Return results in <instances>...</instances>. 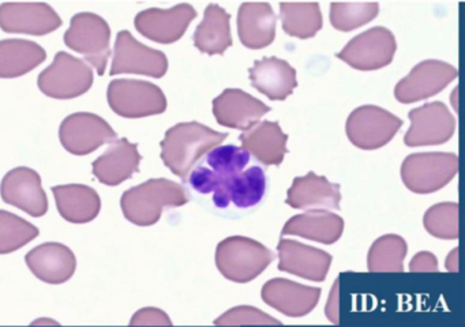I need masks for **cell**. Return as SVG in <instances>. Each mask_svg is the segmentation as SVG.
I'll return each instance as SVG.
<instances>
[{
    "mask_svg": "<svg viewBox=\"0 0 465 327\" xmlns=\"http://www.w3.org/2000/svg\"><path fill=\"white\" fill-rule=\"evenodd\" d=\"M266 191L265 172L260 166H252L235 176L228 177L213 193V202L220 209H225L231 202L247 209L262 201Z\"/></svg>",
    "mask_w": 465,
    "mask_h": 327,
    "instance_id": "obj_23",
    "label": "cell"
},
{
    "mask_svg": "<svg viewBox=\"0 0 465 327\" xmlns=\"http://www.w3.org/2000/svg\"><path fill=\"white\" fill-rule=\"evenodd\" d=\"M108 104L127 119L153 116L167 109V98L156 84L138 79H114L108 86Z\"/></svg>",
    "mask_w": 465,
    "mask_h": 327,
    "instance_id": "obj_7",
    "label": "cell"
},
{
    "mask_svg": "<svg viewBox=\"0 0 465 327\" xmlns=\"http://www.w3.org/2000/svg\"><path fill=\"white\" fill-rule=\"evenodd\" d=\"M168 71V59L164 52L149 48L133 37L132 33L122 30L116 35L111 75L140 74L162 78Z\"/></svg>",
    "mask_w": 465,
    "mask_h": 327,
    "instance_id": "obj_13",
    "label": "cell"
},
{
    "mask_svg": "<svg viewBox=\"0 0 465 327\" xmlns=\"http://www.w3.org/2000/svg\"><path fill=\"white\" fill-rule=\"evenodd\" d=\"M206 163L212 171L216 172L223 180L243 172L250 163V153L243 147L219 146L208 153Z\"/></svg>",
    "mask_w": 465,
    "mask_h": 327,
    "instance_id": "obj_36",
    "label": "cell"
},
{
    "mask_svg": "<svg viewBox=\"0 0 465 327\" xmlns=\"http://www.w3.org/2000/svg\"><path fill=\"white\" fill-rule=\"evenodd\" d=\"M249 74L252 86L269 100H285L298 86L295 68L277 57L257 60L250 68Z\"/></svg>",
    "mask_w": 465,
    "mask_h": 327,
    "instance_id": "obj_24",
    "label": "cell"
},
{
    "mask_svg": "<svg viewBox=\"0 0 465 327\" xmlns=\"http://www.w3.org/2000/svg\"><path fill=\"white\" fill-rule=\"evenodd\" d=\"M141 160L137 144H132L126 138L116 139L104 154L94 161V174L103 184L115 187L140 171Z\"/></svg>",
    "mask_w": 465,
    "mask_h": 327,
    "instance_id": "obj_21",
    "label": "cell"
},
{
    "mask_svg": "<svg viewBox=\"0 0 465 327\" xmlns=\"http://www.w3.org/2000/svg\"><path fill=\"white\" fill-rule=\"evenodd\" d=\"M62 18L47 3H4L0 29L15 35H45L62 26Z\"/></svg>",
    "mask_w": 465,
    "mask_h": 327,
    "instance_id": "obj_14",
    "label": "cell"
},
{
    "mask_svg": "<svg viewBox=\"0 0 465 327\" xmlns=\"http://www.w3.org/2000/svg\"><path fill=\"white\" fill-rule=\"evenodd\" d=\"M273 251L243 236L227 237L216 250V264L227 280L247 283L265 272L274 261Z\"/></svg>",
    "mask_w": 465,
    "mask_h": 327,
    "instance_id": "obj_3",
    "label": "cell"
},
{
    "mask_svg": "<svg viewBox=\"0 0 465 327\" xmlns=\"http://www.w3.org/2000/svg\"><path fill=\"white\" fill-rule=\"evenodd\" d=\"M227 133H219L198 122L179 123L167 131L162 144V160L173 174L186 182L195 164L220 146Z\"/></svg>",
    "mask_w": 465,
    "mask_h": 327,
    "instance_id": "obj_1",
    "label": "cell"
},
{
    "mask_svg": "<svg viewBox=\"0 0 465 327\" xmlns=\"http://www.w3.org/2000/svg\"><path fill=\"white\" fill-rule=\"evenodd\" d=\"M262 300L291 318H301L317 307L321 289L301 285L285 278H273L263 285Z\"/></svg>",
    "mask_w": 465,
    "mask_h": 327,
    "instance_id": "obj_19",
    "label": "cell"
},
{
    "mask_svg": "<svg viewBox=\"0 0 465 327\" xmlns=\"http://www.w3.org/2000/svg\"><path fill=\"white\" fill-rule=\"evenodd\" d=\"M457 172L459 157L454 153H415L402 161L401 179L412 193H432L449 184Z\"/></svg>",
    "mask_w": 465,
    "mask_h": 327,
    "instance_id": "obj_4",
    "label": "cell"
},
{
    "mask_svg": "<svg viewBox=\"0 0 465 327\" xmlns=\"http://www.w3.org/2000/svg\"><path fill=\"white\" fill-rule=\"evenodd\" d=\"M223 182L224 180L216 172L212 171L211 168H205V166H197L193 169L189 179L190 185L201 193H214Z\"/></svg>",
    "mask_w": 465,
    "mask_h": 327,
    "instance_id": "obj_38",
    "label": "cell"
},
{
    "mask_svg": "<svg viewBox=\"0 0 465 327\" xmlns=\"http://www.w3.org/2000/svg\"><path fill=\"white\" fill-rule=\"evenodd\" d=\"M271 111L266 104L241 89H227L213 100V114L223 127L249 130Z\"/></svg>",
    "mask_w": 465,
    "mask_h": 327,
    "instance_id": "obj_17",
    "label": "cell"
},
{
    "mask_svg": "<svg viewBox=\"0 0 465 327\" xmlns=\"http://www.w3.org/2000/svg\"><path fill=\"white\" fill-rule=\"evenodd\" d=\"M39 236V229L24 218L0 210V255L15 253Z\"/></svg>",
    "mask_w": 465,
    "mask_h": 327,
    "instance_id": "obj_33",
    "label": "cell"
},
{
    "mask_svg": "<svg viewBox=\"0 0 465 327\" xmlns=\"http://www.w3.org/2000/svg\"><path fill=\"white\" fill-rule=\"evenodd\" d=\"M401 125L402 120L386 109L363 105L348 116L345 131L351 144L359 149L377 150L388 144Z\"/></svg>",
    "mask_w": 465,
    "mask_h": 327,
    "instance_id": "obj_8",
    "label": "cell"
},
{
    "mask_svg": "<svg viewBox=\"0 0 465 327\" xmlns=\"http://www.w3.org/2000/svg\"><path fill=\"white\" fill-rule=\"evenodd\" d=\"M197 16V11L187 3L175 5V7L163 10V8H149L141 11L135 16V29L149 40L159 44H173L181 40L186 33L187 27L193 19Z\"/></svg>",
    "mask_w": 465,
    "mask_h": 327,
    "instance_id": "obj_15",
    "label": "cell"
},
{
    "mask_svg": "<svg viewBox=\"0 0 465 327\" xmlns=\"http://www.w3.org/2000/svg\"><path fill=\"white\" fill-rule=\"evenodd\" d=\"M59 214L73 223L94 221L102 209V199L96 190L84 184L56 185L53 187Z\"/></svg>",
    "mask_w": 465,
    "mask_h": 327,
    "instance_id": "obj_28",
    "label": "cell"
},
{
    "mask_svg": "<svg viewBox=\"0 0 465 327\" xmlns=\"http://www.w3.org/2000/svg\"><path fill=\"white\" fill-rule=\"evenodd\" d=\"M25 262L39 280L51 285L66 282L77 269L74 253L61 243L37 245L26 253Z\"/></svg>",
    "mask_w": 465,
    "mask_h": 327,
    "instance_id": "obj_20",
    "label": "cell"
},
{
    "mask_svg": "<svg viewBox=\"0 0 465 327\" xmlns=\"http://www.w3.org/2000/svg\"><path fill=\"white\" fill-rule=\"evenodd\" d=\"M47 59V52L35 41H0V78H18L39 67Z\"/></svg>",
    "mask_w": 465,
    "mask_h": 327,
    "instance_id": "obj_29",
    "label": "cell"
},
{
    "mask_svg": "<svg viewBox=\"0 0 465 327\" xmlns=\"http://www.w3.org/2000/svg\"><path fill=\"white\" fill-rule=\"evenodd\" d=\"M411 272H438L437 258L432 253H419L415 258H412L410 264Z\"/></svg>",
    "mask_w": 465,
    "mask_h": 327,
    "instance_id": "obj_40",
    "label": "cell"
},
{
    "mask_svg": "<svg viewBox=\"0 0 465 327\" xmlns=\"http://www.w3.org/2000/svg\"><path fill=\"white\" fill-rule=\"evenodd\" d=\"M190 201L183 185L168 179H151L122 195L124 217L140 226L154 225L164 209L183 206Z\"/></svg>",
    "mask_w": 465,
    "mask_h": 327,
    "instance_id": "obj_2",
    "label": "cell"
},
{
    "mask_svg": "<svg viewBox=\"0 0 465 327\" xmlns=\"http://www.w3.org/2000/svg\"><path fill=\"white\" fill-rule=\"evenodd\" d=\"M396 51L393 33L386 27L377 26L353 37L337 57L355 70L372 71L391 64Z\"/></svg>",
    "mask_w": 465,
    "mask_h": 327,
    "instance_id": "obj_9",
    "label": "cell"
},
{
    "mask_svg": "<svg viewBox=\"0 0 465 327\" xmlns=\"http://www.w3.org/2000/svg\"><path fill=\"white\" fill-rule=\"evenodd\" d=\"M231 15L219 5H209L194 33V45L203 54H223L232 45Z\"/></svg>",
    "mask_w": 465,
    "mask_h": 327,
    "instance_id": "obj_30",
    "label": "cell"
},
{
    "mask_svg": "<svg viewBox=\"0 0 465 327\" xmlns=\"http://www.w3.org/2000/svg\"><path fill=\"white\" fill-rule=\"evenodd\" d=\"M408 117L411 127L404 136V144L410 147L434 146L450 141L456 131V119L446 104L440 101L424 104L411 109Z\"/></svg>",
    "mask_w": 465,
    "mask_h": 327,
    "instance_id": "obj_11",
    "label": "cell"
},
{
    "mask_svg": "<svg viewBox=\"0 0 465 327\" xmlns=\"http://www.w3.org/2000/svg\"><path fill=\"white\" fill-rule=\"evenodd\" d=\"M464 183H465V173H464Z\"/></svg>",
    "mask_w": 465,
    "mask_h": 327,
    "instance_id": "obj_41",
    "label": "cell"
},
{
    "mask_svg": "<svg viewBox=\"0 0 465 327\" xmlns=\"http://www.w3.org/2000/svg\"><path fill=\"white\" fill-rule=\"evenodd\" d=\"M344 232V220L328 210H309L303 214L291 218L284 228L282 236H301L322 244H333Z\"/></svg>",
    "mask_w": 465,
    "mask_h": 327,
    "instance_id": "obj_27",
    "label": "cell"
},
{
    "mask_svg": "<svg viewBox=\"0 0 465 327\" xmlns=\"http://www.w3.org/2000/svg\"><path fill=\"white\" fill-rule=\"evenodd\" d=\"M94 78L91 65L61 51L56 54L53 64L40 73L37 86L48 97L72 100L85 94L94 84Z\"/></svg>",
    "mask_w": 465,
    "mask_h": 327,
    "instance_id": "obj_5",
    "label": "cell"
},
{
    "mask_svg": "<svg viewBox=\"0 0 465 327\" xmlns=\"http://www.w3.org/2000/svg\"><path fill=\"white\" fill-rule=\"evenodd\" d=\"M277 16L269 3H244L239 8L238 35L250 49L271 45L276 37Z\"/></svg>",
    "mask_w": 465,
    "mask_h": 327,
    "instance_id": "obj_25",
    "label": "cell"
},
{
    "mask_svg": "<svg viewBox=\"0 0 465 327\" xmlns=\"http://www.w3.org/2000/svg\"><path fill=\"white\" fill-rule=\"evenodd\" d=\"M407 242L399 234H385L375 240L367 255L370 272H404Z\"/></svg>",
    "mask_w": 465,
    "mask_h": 327,
    "instance_id": "obj_32",
    "label": "cell"
},
{
    "mask_svg": "<svg viewBox=\"0 0 465 327\" xmlns=\"http://www.w3.org/2000/svg\"><path fill=\"white\" fill-rule=\"evenodd\" d=\"M242 147L263 165H280L288 153V136L277 122H260L239 136Z\"/></svg>",
    "mask_w": 465,
    "mask_h": 327,
    "instance_id": "obj_26",
    "label": "cell"
},
{
    "mask_svg": "<svg viewBox=\"0 0 465 327\" xmlns=\"http://www.w3.org/2000/svg\"><path fill=\"white\" fill-rule=\"evenodd\" d=\"M280 324V321L272 318L268 313L257 310V308L242 307L232 308V310L220 316L216 324Z\"/></svg>",
    "mask_w": 465,
    "mask_h": 327,
    "instance_id": "obj_37",
    "label": "cell"
},
{
    "mask_svg": "<svg viewBox=\"0 0 465 327\" xmlns=\"http://www.w3.org/2000/svg\"><path fill=\"white\" fill-rule=\"evenodd\" d=\"M459 76V71L442 60H423L394 87L399 103L412 104L442 92Z\"/></svg>",
    "mask_w": 465,
    "mask_h": 327,
    "instance_id": "obj_12",
    "label": "cell"
},
{
    "mask_svg": "<svg viewBox=\"0 0 465 327\" xmlns=\"http://www.w3.org/2000/svg\"><path fill=\"white\" fill-rule=\"evenodd\" d=\"M0 195L6 203L28 213L32 217H43L48 212V198L43 190L42 177L26 166L12 169L5 174L0 184Z\"/></svg>",
    "mask_w": 465,
    "mask_h": 327,
    "instance_id": "obj_16",
    "label": "cell"
},
{
    "mask_svg": "<svg viewBox=\"0 0 465 327\" xmlns=\"http://www.w3.org/2000/svg\"><path fill=\"white\" fill-rule=\"evenodd\" d=\"M279 269L304 280L321 282L331 269V253L303 243L282 239L279 243Z\"/></svg>",
    "mask_w": 465,
    "mask_h": 327,
    "instance_id": "obj_18",
    "label": "cell"
},
{
    "mask_svg": "<svg viewBox=\"0 0 465 327\" xmlns=\"http://www.w3.org/2000/svg\"><path fill=\"white\" fill-rule=\"evenodd\" d=\"M111 29L104 18L94 13L75 14L64 33V44L84 54L99 75H104L111 54Z\"/></svg>",
    "mask_w": 465,
    "mask_h": 327,
    "instance_id": "obj_6",
    "label": "cell"
},
{
    "mask_svg": "<svg viewBox=\"0 0 465 327\" xmlns=\"http://www.w3.org/2000/svg\"><path fill=\"white\" fill-rule=\"evenodd\" d=\"M62 146L74 155H86L118 139L114 128L103 117L88 112L67 116L59 128Z\"/></svg>",
    "mask_w": 465,
    "mask_h": 327,
    "instance_id": "obj_10",
    "label": "cell"
},
{
    "mask_svg": "<svg viewBox=\"0 0 465 327\" xmlns=\"http://www.w3.org/2000/svg\"><path fill=\"white\" fill-rule=\"evenodd\" d=\"M378 3H333L331 5V24L334 29L351 32L377 18Z\"/></svg>",
    "mask_w": 465,
    "mask_h": 327,
    "instance_id": "obj_34",
    "label": "cell"
},
{
    "mask_svg": "<svg viewBox=\"0 0 465 327\" xmlns=\"http://www.w3.org/2000/svg\"><path fill=\"white\" fill-rule=\"evenodd\" d=\"M340 184H334L314 172L296 177L287 193V203L292 209L317 210L321 207L340 210Z\"/></svg>",
    "mask_w": 465,
    "mask_h": 327,
    "instance_id": "obj_22",
    "label": "cell"
},
{
    "mask_svg": "<svg viewBox=\"0 0 465 327\" xmlns=\"http://www.w3.org/2000/svg\"><path fill=\"white\" fill-rule=\"evenodd\" d=\"M280 19L284 32L292 37H314L322 29V14L318 3H282Z\"/></svg>",
    "mask_w": 465,
    "mask_h": 327,
    "instance_id": "obj_31",
    "label": "cell"
},
{
    "mask_svg": "<svg viewBox=\"0 0 465 327\" xmlns=\"http://www.w3.org/2000/svg\"><path fill=\"white\" fill-rule=\"evenodd\" d=\"M424 229L440 240L459 237V203L440 202L430 207L423 217Z\"/></svg>",
    "mask_w": 465,
    "mask_h": 327,
    "instance_id": "obj_35",
    "label": "cell"
},
{
    "mask_svg": "<svg viewBox=\"0 0 465 327\" xmlns=\"http://www.w3.org/2000/svg\"><path fill=\"white\" fill-rule=\"evenodd\" d=\"M170 324L171 321L167 313L163 311L156 310V308H146L141 310L140 312L135 313L134 318L132 319V324Z\"/></svg>",
    "mask_w": 465,
    "mask_h": 327,
    "instance_id": "obj_39",
    "label": "cell"
}]
</instances>
